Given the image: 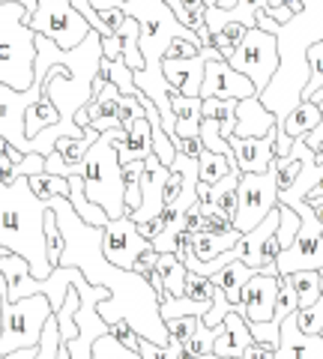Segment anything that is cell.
Masks as SVG:
<instances>
[{"label":"cell","mask_w":323,"mask_h":359,"mask_svg":"<svg viewBox=\"0 0 323 359\" xmlns=\"http://www.w3.org/2000/svg\"><path fill=\"white\" fill-rule=\"evenodd\" d=\"M237 105H240V99H204V117L219 120L221 138L225 141L237 129Z\"/></svg>","instance_id":"f546056e"},{"label":"cell","mask_w":323,"mask_h":359,"mask_svg":"<svg viewBox=\"0 0 323 359\" xmlns=\"http://www.w3.org/2000/svg\"><path fill=\"white\" fill-rule=\"evenodd\" d=\"M294 285L296 297H299V309H308L323 297V273L320 269H299V273L284 276Z\"/></svg>","instance_id":"4316f807"},{"label":"cell","mask_w":323,"mask_h":359,"mask_svg":"<svg viewBox=\"0 0 323 359\" xmlns=\"http://www.w3.org/2000/svg\"><path fill=\"white\" fill-rule=\"evenodd\" d=\"M165 4H168V0H165Z\"/></svg>","instance_id":"6125c7cd"},{"label":"cell","mask_w":323,"mask_h":359,"mask_svg":"<svg viewBox=\"0 0 323 359\" xmlns=\"http://www.w3.org/2000/svg\"><path fill=\"white\" fill-rule=\"evenodd\" d=\"M144 162H147V171H144V180H141V207L129 212V219L135 224H144L165 212V186H168V177H171V168L156 153Z\"/></svg>","instance_id":"4fadbf2b"},{"label":"cell","mask_w":323,"mask_h":359,"mask_svg":"<svg viewBox=\"0 0 323 359\" xmlns=\"http://www.w3.org/2000/svg\"><path fill=\"white\" fill-rule=\"evenodd\" d=\"M138 351L144 359H183V344L180 341H171V344H153L147 339H141Z\"/></svg>","instance_id":"b9f144b4"},{"label":"cell","mask_w":323,"mask_h":359,"mask_svg":"<svg viewBox=\"0 0 323 359\" xmlns=\"http://www.w3.org/2000/svg\"><path fill=\"white\" fill-rule=\"evenodd\" d=\"M186 231L188 233H198V231H204V216H200V207L192 204L186 210Z\"/></svg>","instance_id":"f907efd6"},{"label":"cell","mask_w":323,"mask_h":359,"mask_svg":"<svg viewBox=\"0 0 323 359\" xmlns=\"http://www.w3.org/2000/svg\"><path fill=\"white\" fill-rule=\"evenodd\" d=\"M258 273L254 266H249V264H242V261H233V264H228V266H221L216 276H209L213 278V285H219L221 290H225V297H228V302H233V306H240V299H242V287H246V282L249 278Z\"/></svg>","instance_id":"cb8c5ba5"},{"label":"cell","mask_w":323,"mask_h":359,"mask_svg":"<svg viewBox=\"0 0 323 359\" xmlns=\"http://www.w3.org/2000/svg\"><path fill=\"white\" fill-rule=\"evenodd\" d=\"M320 273H323V269H320Z\"/></svg>","instance_id":"be15d7a7"},{"label":"cell","mask_w":323,"mask_h":359,"mask_svg":"<svg viewBox=\"0 0 323 359\" xmlns=\"http://www.w3.org/2000/svg\"><path fill=\"white\" fill-rule=\"evenodd\" d=\"M111 335H117V339L123 341L126 347H132V351H138V344H141V335L129 327V320H114L111 323Z\"/></svg>","instance_id":"7dc6e473"},{"label":"cell","mask_w":323,"mask_h":359,"mask_svg":"<svg viewBox=\"0 0 323 359\" xmlns=\"http://www.w3.org/2000/svg\"><path fill=\"white\" fill-rule=\"evenodd\" d=\"M278 287H282V276H266V273H254L246 287H242V314L249 318V323H266L273 320L275 311V299H278Z\"/></svg>","instance_id":"5bb4252c"},{"label":"cell","mask_w":323,"mask_h":359,"mask_svg":"<svg viewBox=\"0 0 323 359\" xmlns=\"http://www.w3.org/2000/svg\"><path fill=\"white\" fill-rule=\"evenodd\" d=\"M25 21L42 36L54 39L60 48H75L93 30V25L81 15V9L72 0H39L36 13L27 15Z\"/></svg>","instance_id":"ba28073f"},{"label":"cell","mask_w":323,"mask_h":359,"mask_svg":"<svg viewBox=\"0 0 323 359\" xmlns=\"http://www.w3.org/2000/svg\"><path fill=\"white\" fill-rule=\"evenodd\" d=\"M249 330H252V335H254V341H258V344L278 347V341H282V327H275L273 320H266V323H249Z\"/></svg>","instance_id":"ee69618b"},{"label":"cell","mask_w":323,"mask_h":359,"mask_svg":"<svg viewBox=\"0 0 323 359\" xmlns=\"http://www.w3.org/2000/svg\"><path fill=\"white\" fill-rule=\"evenodd\" d=\"M296 327L305 335H320L323 332V297L315 302V306L296 311Z\"/></svg>","instance_id":"ab89813d"},{"label":"cell","mask_w":323,"mask_h":359,"mask_svg":"<svg viewBox=\"0 0 323 359\" xmlns=\"http://www.w3.org/2000/svg\"><path fill=\"white\" fill-rule=\"evenodd\" d=\"M25 18L21 4L0 0V84L13 90H30L36 69V30Z\"/></svg>","instance_id":"277c9868"},{"label":"cell","mask_w":323,"mask_h":359,"mask_svg":"<svg viewBox=\"0 0 323 359\" xmlns=\"http://www.w3.org/2000/svg\"><path fill=\"white\" fill-rule=\"evenodd\" d=\"M249 344H254V335L249 330V318L242 314V302H240V306L228 311V318L221 320L213 353H219L221 359H240Z\"/></svg>","instance_id":"d6986e66"},{"label":"cell","mask_w":323,"mask_h":359,"mask_svg":"<svg viewBox=\"0 0 323 359\" xmlns=\"http://www.w3.org/2000/svg\"><path fill=\"white\" fill-rule=\"evenodd\" d=\"M63 249H66V240H63V233H60L57 216H54V210H48V216H46V255H48V264L51 266H60Z\"/></svg>","instance_id":"d590c367"},{"label":"cell","mask_w":323,"mask_h":359,"mask_svg":"<svg viewBox=\"0 0 323 359\" xmlns=\"http://www.w3.org/2000/svg\"><path fill=\"white\" fill-rule=\"evenodd\" d=\"M237 216H233V228L237 231H252L270 216V210L278 207V171H275V159L273 165L261 174H242L240 177V189H237Z\"/></svg>","instance_id":"9c48e42d"},{"label":"cell","mask_w":323,"mask_h":359,"mask_svg":"<svg viewBox=\"0 0 323 359\" xmlns=\"http://www.w3.org/2000/svg\"><path fill=\"white\" fill-rule=\"evenodd\" d=\"M311 210H315V216H317V222L323 224V201H311V204H308Z\"/></svg>","instance_id":"680465c9"},{"label":"cell","mask_w":323,"mask_h":359,"mask_svg":"<svg viewBox=\"0 0 323 359\" xmlns=\"http://www.w3.org/2000/svg\"><path fill=\"white\" fill-rule=\"evenodd\" d=\"M117 153H120V165L150 159V156H153V129H150L147 117L135 120V126L129 129L126 138L117 141Z\"/></svg>","instance_id":"44dd1931"},{"label":"cell","mask_w":323,"mask_h":359,"mask_svg":"<svg viewBox=\"0 0 323 359\" xmlns=\"http://www.w3.org/2000/svg\"><path fill=\"white\" fill-rule=\"evenodd\" d=\"M200 150H204V144H200V138H180V141H177V153L188 156V159H198Z\"/></svg>","instance_id":"681fc988"},{"label":"cell","mask_w":323,"mask_h":359,"mask_svg":"<svg viewBox=\"0 0 323 359\" xmlns=\"http://www.w3.org/2000/svg\"><path fill=\"white\" fill-rule=\"evenodd\" d=\"M320 123H317V129H311L308 135H305V144H308V150H320V144H323V99H320Z\"/></svg>","instance_id":"db71d44e"},{"label":"cell","mask_w":323,"mask_h":359,"mask_svg":"<svg viewBox=\"0 0 323 359\" xmlns=\"http://www.w3.org/2000/svg\"><path fill=\"white\" fill-rule=\"evenodd\" d=\"M278 212H282V222H278L275 237H278V243H282L284 249H287V245H294L299 228H303V219H299L296 212H294L291 207H284V204H278Z\"/></svg>","instance_id":"f35d334b"},{"label":"cell","mask_w":323,"mask_h":359,"mask_svg":"<svg viewBox=\"0 0 323 359\" xmlns=\"http://www.w3.org/2000/svg\"><path fill=\"white\" fill-rule=\"evenodd\" d=\"M36 174H46V156L42 153H27L25 159L15 165V180L18 177H36Z\"/></svg>","instance_id":"f6af8a7d"},{"label":"cell","mask_w":323,"mask_h":359,"mask_svg":"<svg viewBox=\"0 0 323 359\" xmlns=\"http://www.w3.org/2000/svg\"><path fill=\"white\" fill-rule=\"evenodd\" d=\"M242 237V231H228V233H209V231H198L192 233V252L200 264H209V261H216L219 255H225L231 252L233 245H237V240Z\"/></svg>","instance_id":"603a6c76"},{"label":"cell","mask_w":323,"mask_h":359,"mask_svg":"<svg viewBox=\"0 0 323 359\" xmlns=\"http://www.w3.org/2000/svg\"><path fill=\"white\" fill-rule=\"evenodd\" d=\"M54 210V198H39L27 177L0 183V243L30 261L33 278H48L54 266L46 255V216Z\"/></svg>","instance_id":"7a4b0ae2"},{"label":"cell","mask_w":323,"mask_h":359,"mask_svg":"<svg viewBox=\"0 0 323 359\" xmlns=\"http://www.w3.org/2000/svg\"><path fill=\"white\" fill-rule=\"evenodd\" d=\"M237 138H266V135H278V117L261 102V96L240 99L237 105Z\"/></svg>","instance_id":"ac0fdd59"},{"label":"cell","mask_w":323,"mask_h":359,"mask_svg":"<svg viewBox=\"0 0 323 359\" xmlns=\"http://www.w3.org/2000/svg\"><path fill=\"white\" fill-rule=\"evenodd\" d=\"M231 171H237V159H233V156L213 153L207 147L200 150V156H198V177H200V183L213 186V183H219L221 177H228Z\"/></svg>","instance_id":"484cf974"},{"label":"cell","mask_w":323,"mask_h":359,"mask_svg":"<svg viewBox=\"0 0 323 359\" xmlns=\"http://www.w3.org/2000/svg\"><path fill=\"white\" fill-rule=\"evenodd\" d=\"M15 4H21L27 9V15H33V13H36V6H39V0H15Z\"/></svg>","instance_id":"6f0895ef"},{"label":"cell","mask_w":323,"mask_h":359,"mask_svg":"<svg viewBox=\"0 0 323 359\" xmlns=\"http://www.w3.org/2000/svg\"><path fill=\"white\" fill-rule=\"evenodd\" d=\"M162 228H165V216H156V219H150V222L138 224L141 237H147V240H156V237H159V233H162Z\"/></svg>","instance_id":"816d5d0a"},{"label":"cell","mask_w":323,"mask_h":359,"mask_svg":"<svg viewBox=\"0 0 323 359\" xmlns=\"http://www.w3.org/2000/svg\"><path fill=\"white\" fill-rule=\"evenodd\" d=\"M6 255H9V249H6V245H4V243H0V261H4V257H6Z\"/></svg>","instance_id":"91938a15"},{"label":"cell","mask_w":323,"mask_h":359,"mask_svg":"<svg viewBox=\"0 0 323 359\" xmlns=\"http://www.w3.org/2000/svg\"><path fill=\"white\" fill-rule=\"evenodd\" d=\"M90 359H144V356H141V351H132V347H126L117 335L108 332L102 339H96Z\"/></svg>","instance_id":"d6a6232c"},{"label":"cell","mask_w":323,"mask_h":359,"mask_svg":"<svg viewBox=\"0 0 323 359\" xmlns=\"http://www.w3.org/2000/svg\"><path fill=\"white\" fill-rule=\"evenodd\" d=\"M237 306L233 302H228V297H225V290H221L219 285H216V297H213V309H209L207 314H204V323L209 330H216V327H221V320L228 318V311H233Z\"/></svg>","instance_id":"7bdbcfd3"},{"label":"cell","mask_w":323,"mask_h":359,"mask_svg":"<svg viewBox=\"0 0 323 359\" xmlns=\"http://www.w3.org/2000/svg\"><path fill=\"white\" fill-rule=\"evenodd\" d=\"M168 6L174 9V15L180 18L188 30L198 33V36L207 30V6H204V0H168Z\"/></svg>","instance_id":"4dcf8cb0"},{"label":"cell","mask_w":323,"mask_h":359,"mask_svg":"<svg viewBox=\"0 0 323 359\" xmlns=\"http://www.w3.org/2000/svg\"><path fill=\"white\" fill-rule=\"evenodd\" d=\"M42 96V84H33L30 90H13L0 84V135L18 147L21 153H30V138L25 129V114L27 108Z\"/></svg>","instance_id":"8fae6325"},{"label":"cell","mask_w":323,"mask_h":359,"mask_svg":"<svg viewBox=\"0 0 323 359\" xmlns=\"http://www.w3.org/2000/svg\"><path fill=\"white\" fill-rule=\"evenodd\" d=\"M126 135H129L126 129L102 132L96 138V144L90 147V153L84 156V162L78 165V174L84 177L87 198L102 207L108 212V219L129 216L123 165H120V153H117V141H123Z\"/></svg>","instance_id":"3957f363"},{"label":"cell","mask_w":323,"mask_h":359,"mask_svg":"<svg viewBox=\"0 0 323 359\" xmlns=\"http://www.w3.org/2000/svg\"><path fill=\"white\" fill-rule=\"evenodd\" d=\"M99 72L72 75L66 66H57V69L46 78L42 93H46L54 102V108L60 111V123L54 126L60 138H81V135H84V129L75 123V114L93 99V78Z\"/></svg>","instance_id":"8992f818"},{"label":"cell","mask_w":323,"mask_h":359,"mask_svg":"<svg viewBox=\"0 0 323 359\" xmlns=\"http://www.w3.org/2000/svg\"><path fill=\"white\" fill-rule=\"evenodd\" d=\"M96 13H102V9H123V0H90Z\"/></svg>","instance_id":"11a10c76"},{"label":"cell","mask_w":323,"mask_h":359,"mask_svg":"<svg viewBox=\"0 0 323 359\" xmlns=\"http://www.w3.org/2000/svg\"><path fill=\"white\" fill-rule=\"evenodd\" d=\"M320 335H323V332H320Z\"/></svg>","instance_id":"e7e4bbea"},{"label":"cell","mask_w":323,"mask_h":359,"mask_svg":"<svg viewBox=\"0 0 323 359\" xmlns=\"http://www.w3.org/2000/svg\"><path fill=\"white\" fill-rule=\"evenodd\" d=\"M120 99H123V93H120L117 84H111L102 75L93 78V99L84 105V114L93 129H99V132L123 129L120 126Z\"/></svg>","instance_id":"9a60e30c"},{"label":"cell","mask_w":323,"mask_h":359,"mask_svg":"<svg viewBox=\"0 0 323 359\" xmlns=\"http://www.w3.org/2000/svg\"><path fill=\"white\" fill-rule=\"evenodd\" d=\"M156 261H159V252H156V249H150V252H144V255L138 257V261H135V266H132V269H135L138 276L150 278V276L156 273Z\"/></svg>","instance_id":"c3c4849f"},{"label":"cell","mask_w":323,"mask_h":359,"mask_svg":"<svg viewBox=\"0 0 323 359\" xmlns=\"http://www.w3.org/2000/svg\"><path fill=\"white\" fill-rule=\"evenodd\" d=\"M72 278H75V276H72ZM78 306H81V297H78V287H75V282H72L69 294H66V302H63L60 311H57V327H60V339H63V344H66V341H72V339H78V323H75V311H78Z\"/></svg>","instance_id":"1f68e13d"},{"label":"cell","mask_w":323,"mask_h":359,"mask_svg":"<svg viewBox=\"0 0 323 359\" xmlns=\"http://www.w3.org/2000/svg\"><path fill=\"white\" fill-rule=\"evenodd\" d=\"M200 314H186V318H171V320H165L168 323V332H171V341H180L186 344L188 339L195 335V330L200 327Z\"/></svg>","instance_id":"60d3db41"},{"label":"cell","mask_w":323,"mask_h":359,"mask_svg":"<svg viewBox=\"0 0 323 359\" xmlns=\"http://www.w3.org/2000/svg\"><path fill=\"white\" fill-rule=\"evenodd\" d=\"M99 75L108 78L111 84H117L123 96H138V93H141V90L135 87V69H129L123 57L108 60L105 54H102V66H99Z\"/></svg>","instance_id":"f1b7e54d"},{"label":"cell","mask_w":323,"mask_h":359,"mask_svg":"<svg viewBox=\"0 0 323 359\" xmlns=\"http://www.w3.org/2000/svg\"><path fill=\"white\" fill-rule=\"evenodd\" d=\"M60 327H57V314L46 323V330H42V339H39V347H36V356L33 359H57L60 356Z\"/></svg>","instance_id":"74e56055"},{"label":"cell","mask_w":323,"mask_h":359,"mask_svg":"<svg viewBox=\"0 0 323 359\" xmlns=\"http://www.w3.org/2000/svg\"><path fill=\"white\" fill-rule=\"evenodd\" d=\"M102 54H105L108 60L123 57V42H120V36H105L102 39Z\"/></svg>","instance_id":"f5cc1de1"},{"label":"cell","mask_w":323,"mask_h":359,"mask_svg":"<svg viewBox=\"0 0 323 359\" xmlns=\"http://www.w3.org/2000/svg\"><path fill=\"white\" fill-rule=\"evenodd\" d=\"M195 54H200V45L188 42V39H174L168 45V51H165V57L168 60H186V57H195Z\"/></svg>","instance_id":"bcb514c9"},{"label":"cell","mask_w":323,"mask_h":359,"mask_svg":"<svg viewBox=\"0 0 323 359\" xmlns=\"http://www.w3.org/2000/svg\"><path fill=\"white\" fill-rule=\"evenodd\" d=\"M275 141L278 135H266V138H237L231 135L228 144L233 150V159L242 174H261L275 159Z\"/></svg>","instance_id":"e0dca14e"},{"label":"cell","mask_w":323,"mask_h":359,"mask_svg":"<svg viewBox=\"0 0 323 359\" xmlns=\"http://www.w3.org/2000/svg\"><path fill=\"white\" fill-rule=\"evenodd\" d=\"M174 123H177V141L180 138H198L200 120H204V99L200 96H174Z\"/></svg>","instance_id":"7402d4cb"},{"label":"cell","mask_w":323,"mask_h":359,"mask_svg":"<svg viewBox=\"0 0 323 359\" xmlns=\"http://www.w3.org/2000/svg\"><path fill=\"white\" fill-rule=\"evenodd\" d=\"M198 138H200V144H204L207 150L233 156L231 144H228L225 138H221V126H219V120H213V117H204V120H200V132H198Z\"/></svg>","instance_id":"8d00e7d4"},{"label":"cell","mask_w":323,"mask_h":359,"mask_svg":"<svg viewBox=\"0 0 323 359\" xmlns=\"http://www.w3.org/2000/svg\"><path fill=\"white\" fill-rule=\"evenodd\" d=\"M294 311H299V297L294 285L287 282V278L282 276V287H278V299H275V311H273V323L275 327H282L284 318H291Z\"/></svg>","instance_id":"e575fe53"},{"label":"cell","mask_w":323,"mask_h":359,"mask_svg":"<svg viewBox=\"0 0 323 359\" xmlns=\"http://www.w3.org/2000/svg\"><path fill=\"white\" fill-rule=\"evenodd\" d=\"M153 249V240L141 237L138 224L132 222L129 216H120V219H108L105 228H102V252L105 257L114 266H123L132 269L135 261Z\"/></svg>","instance_id":"30bf717a"},{"label":"cell","mask_w":323,"mask_h":359,"mask_svg":"<svg viewBox=\"0 0 323 359\" xmlns=\"http://www.w3.org/2000/svg\"><path fill=\"white\" fill-rule=\"evenodd\" d=\"M57 359H69V351H66L63 344H60V356H57Z\"/></svg>","instance_id":"94428289"},{"label":"cell","mask_w":323,"mask_h":359,"mask_svg":"<svg viewBox=\"0 0 323 359\" xmlns=\"http://www.w3.org/2000/svg\"><path fill=\"white\" fill-rule=\"evenodd\" d=\"M275 359H323V335H305L296 327V311L282 323V341Z\"/></svg>","instance_id":"ffe728a7"},{"label":"cell","mask_w":323,"mask_h":359,"mask_svg":"<svg viewBox=\"0 0 323 359\" xmlns=\"http://www.w3.org/2000/svg\"><path fill=\"white\" fill-rule=\"evenodd\" d=\"M219 339V327L216 330H209L204 320H200V327L195 330V335L183 344V356L188 359H198V356H207V353H213V344Z\"/></svg>","instance_id":"836d02e7"},{"label":"cell","mask_w":323,"mask_h":359,"mask_svg":"<svg viewBox=\"0 0 323 359\" xmlns=\"http://www.w3.org/2000/svg\"><path fill=\"white\" fill-rule=\"evenodd\" d=\"M0 290H4V332H0V356L21 351V347H36L42 339L46 323L54 318V306L46 294H33L25 299H9L6 278L0 273Z\"/></svg>","instance_id":"5b68a950"},{"label":"cell","mask_w":323,"mask_h":359,"mask_svg":"<svg viewBox=\"0 0 323 359\" xmlns=\"http://www.w3.org/2000/svg\"><path fill=\"white\" fill-rule=\"evenodd\" d=\"M228 63L249 78L254 84V90H258V96H263L266 87L273 84V78L278 72V63H282L275 33H266L261 27H249L246 39H242L240 48L228 57Z\"/></svg>","instance_id":"52a82bcc"},{"label":"cell","mask_w":323,"mask_h":359,"mask_svg":"<svg viewBox=\"0 0 323 359\" xmlns=\"http://www.w3.org/2000/svg\"><path fill=\"white\" fill-rule=\"evenodd\" d=\"M221 54L216 48L204 45L200 54L195 57H186V60H162V69H165V78L180 90L183 96H200V84H204V69H207V60H219Z\"/></svg>","instance_id":"2e32d148"},{"label":"cell","mask_w":323,"mask_h":359,"mask_svg":"<svg viewBox=\"0 0 323 359\" xmlns=\"http://www.w3.org/2000/svg\"><path fill=\"white\" fill-rule=\"evenodd\" d=\"M249 96H258V90H254V84L246 75L233 69L225 57L207 60L200 99H249Z\"/></svg>","instance_id":"7c38bea8"},{"label":"cell","mask_w":323,"mask_h":359,"mask_svg":"<svg viewBox=\"0 0 323 359\" xmlns=\"http://www.w3.org/2000/svg\"><path fill=\"white\" fill-rule=\"evenodd\" d=\"M36 347H39V344H36ZM36 347H21V351H13V353L0 356V359H33V356H36Z\"/></svg>","instance_id":"9f6ffc18"},{"label":"cell","mask_w":323,"mask_h":359,"mask_svg":"<svg viewBox=\"0 0 323 359\" xmlns=\"http://www.w3.org/2000/svg\"><path fill=\"white\" fill-rule=\"evenodd\" d=\"M156 269H159L162 276V285L168 290V297H183L186 294V276H188V266L177 257L174 252H165L159 255V261H156Z\"/></svg>","instance_id":"d4e9b609"},{"label":"cell","mask_w":323,"mask_h":359,"mask_svg":"<svg viewBox=\"0 0 323 359\" xmlns=\"http://www.w3.org/2000/svg\"><path fill=\"white\" fill-rule=\"evenodd\" d=\"M54 216L66 240L60 266H78L90 285L111 290V299L99 302V314L108 323L129 320V327L153 344H171V332L168 323L162 320L159 297L153 285L135 269H123L108 261L102 252V228L87 224L75 212L72 201L63 195H54Z\"/></svg>","instance_id":"6da1fadb"},{"label":"cell","mask_w":323,"mask_h":359,"mask_svg":"<svg viewBox=\"0 0 323 359\" xmlns=\"http://www.w3.org/2000/svg\"><path fill=\"white\" fill-rule=\"evenodd\" d=\"M60 123V111L54 108V102L51 99L42 93L36 102H33L30 108H27V114H25V129H27V138L33 141L36 135L42 132V129H48V126H57Z\"/></svg>","instance_id":"83f0119b"}]
</instances>
